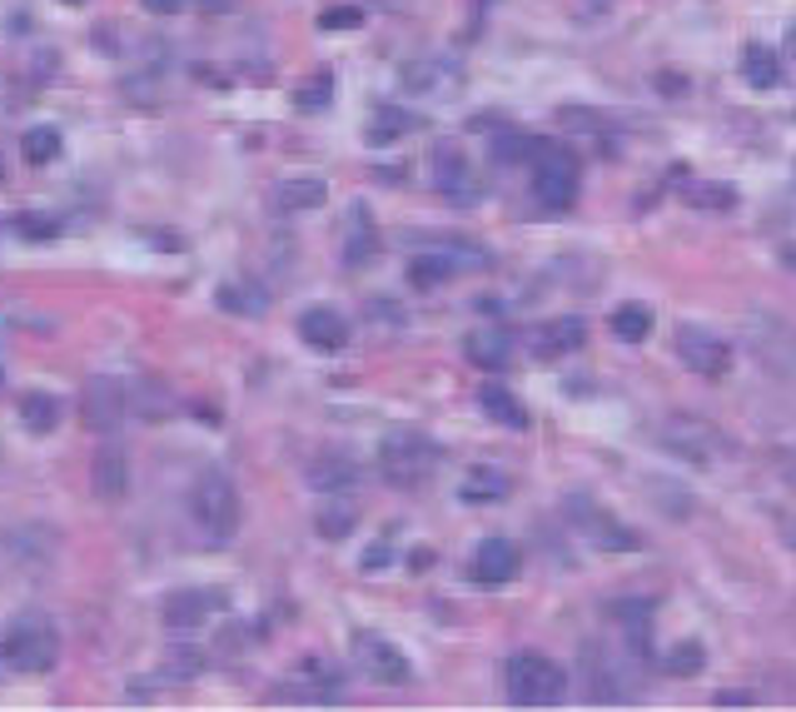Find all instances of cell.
Segmentation results:
<instances>
[{"mask_svg":"<svg viewBox=\"0 0 796 712\" xmlns=\"http://www.w3.org/2000/svg\"><path fill=\"white\" fill-rule=\"evenodd\" d=\"M607 329H612L622 344H642L647 334H652V310H647V304H637V300H627V304H617V310H612Z\"/></svg>","mask_w":796,"mask_h":712,"instance_id":"cell-30","label":"cell"},{"mask_svg":"<svg viewBox=\"0 0 796 712\" xmlns=\"http://www.w3.org/2000/svg\"><path fill=\"white\" fill-rule=\"evenodd\" d=\"M517 568H523V558H517V548L507 538H483L473 548V558H468V578L483 583V588H503V583H513Z\"/></svg>","mask_w":796,"mask_h":712,"instance_id":"cell-11","label":"cell"},{"mask_svg":"<svg viewBox=\"0 0 796 712\" xmlns=\"http://www.w3.org/2000/svg\"><path fill=\"white\" fill-rule=\"evenodd\" d=\"M298 339L318 354H338L348 344V320L338 310H328V304H314V310L298 314Z\"/></svg>","mask_w":796,"mask_h":712,"instance_id":"cell-13","label":"cell"},{"mask_svg":"<svg viewBox=\"0 0 796 712\" xmlns=\"http://www.w3.org/2000/svg\"><path fill=\"white\" fill-rule=\"evenodd\" d=\"M463 354L473 369H507V359H513V334L498 329V324H483V329H473L463 339Z\"/></svg>","mask_w":796,"mask_h":712,"instance_id":"cell-19","label":"cell"},{"mask_svg":"<svg viewBox=\"0 0 796 712\" xmlns=\"http://www.w3.org/2000/svg\"><path fill=\"white\" fill-rule=\"evenodd\" d=\"M189 513H195V523L214 543H229L239 533V489H234V479L219 473V469H205L195 479V489H189Z\"/></svg>","mask_w":796,"mask_h":712,"instance_id":"cell-3","label":"cell"},{"mask_svg":"<svg viewBox=\"0 0 796 712\" xmlns=\"http://www.w3.org/2000/svg\"><path fill=\"white\" fill-rule=\"evenodd\" d=\"M214 304L229 314H264L269 310V300L259 290H249V284H224V290L214 294Z\"/></svg>","mask_w":796,"mask_h":712,"instance_id":"cell-37","label":"cell"},{"mask_svg":"<svg viewBox=\"0 0 796 712\" xmlns=\"http://www.w3.org/2000/svg\"><path fill=\"white\" fill-rule=\"evenodd\" d=\"M358 662H364V672L374 682H384V688H398V682L413 678V668H408V658L394 648L388 638H358Z\"/></svg>","mask_w":796,"mask_h":712,"instance_id":"cell-14","label":"cell"},{"mask_svg":"<svg viewBox=\"0 0 796 712\" xmlns=\"http://www.w3.org/2000/svg\"><path fill=\"white\" fill-rule=\"evenodd\" d=\"M408 563H413V573H423L428 563H433V548H413V553H408Z\"/></svg>","mask_w":796,"mask_h":712,"instance_id":"cell-45","label":"cell"},{"mask_svg":"<svg viewBox=\"0 0 796 712\" xmlns=\"http://www.w3.org/2000/svg\"><path fill=\"white\" fill-rule=\"evenodd\" d=\"M25 234H55V224H45V220H25Z\"/></svg>","mask_w":796,"mask_h":712,"instance_id":"cell-46","label":"cell"},{"mask_svg":"<svg viewBox=\"0 0 796 712\" xmlns=\"http://www.w3.org/2000/svg\"><path fill=\"white\" fill-rule=\"evenodd\" d=\"M358 483V463L344 459V453H318L314 463H308V489L318 493H348Z\"/></svg>","mask_w":796,"mask_h":712,"instance_id":"cell-22","label":"cell"},{"mask_svg":"<svg viewBox=\"0 0 796 712\" xmlns=\"http://www.w3.org/2000/svg\"><path fill=\"white\" fill-rule=\"evenodd\" d=\"M408 130H418V115L398 111V105H378L374 121H368V135H364V140H368V145H394V140H404Z\"/></svg>","mask_w":796,"mask_h":712,"instance_id":"cell-29","label":"cell"},{"mask_svg":"<svg viewBox=\"0 0 796 712\" xmlns=\"http://www.w3.org/2000/svg\"><path fill=\"white\" fill-rule=\"evenodd\" d=\"M583 678H587V698L593 702H627L637 688V678L607 648H583Z\"/></svg>","mask_w":796,"mask_h":712,"instance_id":"cell-10","label":"cell"},{"mask_svg":"<svg viewBox=\"0 0 796 712\" xmlns=\"http://www.w3.org/2000/svg\"><path fill=\"white\" fill-rule=\"evenodd\" d=\"M398 81H404L408 91L448 95V91L458 85V65H453V61H438V55H428V61H408L404 71H398Z\"/></svg>","mask_w":796,"mask_h":712,"instance_id":"cell-20","label":"cell"},{"mask_svg":"<svg viewBox=\"0 0 796 712\" xmlns=\"http://www.w3.org/2000/svg\"><path fill=\"white\" fill-rule=\"evenodd\" d=\"M145 11H155V15H175L179 11V0H139Z\"/></svg>","mask_w":796,"mask_h":712,"instance_id":"cell-44","label":"cell"},{"mask_svg":"<svg viewBox=\"0 0 796 712\" xmlns=\"http://www.w3.org/2000/svg\"><path fill=\"white\" fill-rule=\"evenodd\" d=\"M388 553H394V548H388V538H384V543H374V548L364 553V568H368V573H378V568L388 563Z\"/></svg>","mask_w":796,"mask_h":712,"instance_id":"cell-43","label":"cell"},{"mask_svg":"<svg viewBox=\"0 0 796 712\" xmlns=\"http://www.w3.org/2000/svg\"><path fill=\"white\" fill-rule=\"evenodd\" d=\"M324 200H328V185L324 180H284V185H274V210L279 214L318 210Z\"/></svg>","mask_w":796,"mask_h":712,"instance_id":"cell-25","label":"cell"},{"mask_svg":"<svg viewBox=\"0 0 796 712\" xmlns=\"http://www.w3.org/2000/svg\"><path fill=\"white\" fill-rule=\"evenodd\" d=\"M65 6H85V0H65Z\"/></svg>","mask_w":796,"mask_h":712,"instance_id":"cell-49","label":"cell"},{"mask_svg":"<svg viewBox=\"0 0 796 712\" xmlns=\"http://www.w3.org/2000/svg\"><path fill=\"white\" fill-rule=\"evenodd\" d=\"M314 528H318V538H348V533L358 528V503L348 499V493H324V503H318V513H314Z\"/></svg>","mask_w":796,"mask_h":712,"instance_id":"cell-23","label":"cell"},{"mask_svg":"<svg viewBox=\"0 0 796 712\" xmlns=\"http://www.w3.org/2000/svg\"><path fill=\"white\" fill-rule=\"evenodd\" d=\"M647 493H652V499L662 503V513H672V519H687V513H692V499H687V493H672V483H662V479L647 483Z\"/></svg>","mask_w":796,"mask_h":712,"instance_id":"cell-42","label":"cell"},{"mask_svg":"<svg viewBox=\"0 0 796 712\" xmlns=\"http://www.w3.org/2000/svg\"><path fill=\"white\" fill-rule=\"evenodd\" d=\"M289 688H294L289 698H298V702H338L344 698V678H338L328 662H304Z\"/></svg>","mask_w":796,"mask_h":712,"instance_id":"cell-21","label":"cell"},{"mask_svg":"<svg viewBox=\"0 0 796 712\" xmlns=\"http://www.w3.org/2000/svg\"><path fill=\"white\" fill-rule=\"evenodd\" d=\"M328 101H334V71H314L308 81H298V91H294V111L318 115V111H328Z\"/></svg>","mask_w":796,"mask_h":712,"instance_id":"cell-33","label":"cell"},{"mask_svg":"<svg viewBox=\"0 0 796 712\" xmlns=\"http://www.w3.org/2000/svg\"><path fill=\"white\" fill-rule=\"evenodd\" d=\"M567 519L577 523V533H583L597 553H637L642 548L637 528H627L622 519H612V513H607L603 503H593L587 493H567Z\"/></svg>","mask_w":796,"mask_h":712,"instance_id":"cell-5","label":"cell"},{"mask_svg":"<svg viewBox=\"0 0 796 712\" xmlns=\"http://www.w3.org/2000/svg\"><path fill=\"white\" fill-rule=\"evenodd\" d=\"M125 413H129L125 379H115V374L85 379V389H80V423H85L90 433H115L119 423H125Z\"/></svg>","mask_w":796,"mask_h":712,"instance_id":"cell-6","label":"cell"},{"mask_svg":"<svg viewBox=\"0 0 796 712\" xmlns=\"http://www.w3.org/2000/svg\"><path fill=\"white\" fill-rule=\"evenodd\" d=\"M533 200L543 205V210H557V214L577 205V160L567 150L547 145V150L537 155V165H533Z\"/></svg>","mask_w":796,"mask_h":712,"instance_id":"cell-7","label":"cell"},{"mask_svg":"<svg viewBox=\"0 0 796 712\" xmlns=\"http://www.w3.org/2000/svg\"><path fill=\"white\" fill-rule=\"evenodd\" d=\"M553 121H557V130H577V135H603V130H612V121H607L603 111H587V105H563Z\"/></svg>","mask_w":796,"mask_h":712,"instance_id":"cell-36","label":"cell"},{"mask_svg":"<svg viewBox=\"0 0 796 712\" xmlns=\"http://www.w3.org/2000/svg\"><path fill=\"white\" fill-rule=\"evenodd\" d=\"M742 75L746 85H756V91H776V81H782V61H776V51H766V45H746L742 51Z\"/></svg>","mask_w":796,"mask_h":712,"instance_id":"cell-31","label":"cell"},{"mask_svg":"<svg viewBox=\"0 0 796 712\" xmlns=\"http://www.w3.org/2000/svg\"><path fill=\"white\" fill-rule=\"evenodd\" d=\"M15 413H20V429L40 433V439L60 429V399H55V394H45V389H30V394H20Z\"/></svg>","mask_w":796,"mask_h":712,"instance_id":"cell-24","label":"cell"},{"mask_svg":"<svg viewBox=\"0 0 796 712\" xmlns=\"http://www.w3.org/2000/svg\"><path fill=\"white\" fill-rule=\"evenodd\" d=\"M129 409H135L145 423H159V419H169V413L179 409V399L159 379H139L135 389H129Z\"/></svg>","mask_w":796,"mask_h":712,"instance_id":"cell-26","label":"cell"},{"mask_svg":"<svg viewBox=\"0 0 796 712\" xmlns=\"http://www.w3.org/2000/svg\"><path fill=\"white\" fill-rule=\"evenodd\" d=\"M677 359L692 374H702V379H722V374L732 369V344L716 339L702 324H682V329H677Z\"/></svg>","mask_w":796,"mask_h":712,"instance_id":"cell-9","label":"cell"},{"mask_svg":"<svg viewBox=\"0 0 796 712\" xmlns=\"http://www.w3.org/2000/svg\"><path fill=\"white\" fill-rule=\"evenodd\" d=\"M702 662H706L702 642H696V638H682V642H672V648H667L662 668L672 672V678H696V672H702Z\"/></svg>","mask_w":796,"mask_h":712,"instance_id":"cell-35","label":"cell"},{"mask_svg":"<svg viewBox=\"0 0 796 712\" xmlns=\"http://www.w3.org/2000/svg\"><path fill=\"white\" fill-rule=\"evenodd\" d=\"M786 51H792V61H796V25L786 31Z\"/></svg>","mask_w":796,"mask_h":712,"instance_id":"cell-47","label":"cell"},{"mask_svg":"<svg viewBox=\"0 0 796 712\" xmlns=\"http://www.w3.org/2000/svg\"><path fill=\"white\" fill-rule=\"evenodd\" d=\"M433 185L448 200H478V170L468 165V155L453 140H443L433 150Z\"/></svg>","mask_w":796,"mask_h":712,"instance_id":"cell-12","label":"cell"},{"mask_svg":"<svg viewBox=\"0 0 796 712\" xmlns=\"http://www.w3.org/2000/svg\"><path fill=\"white\" fill-rule=\"evenodd\" d=\"M199 672H205V658H199V648H189V642L169 648V658H165V678L189 682V678H199Z\"/></svg>","mask_w":796,"mask_h":712,"instance_id":"cell-39","label":"cell"},{"mask_svg":"<svg viewBox=\"0 0 796 712\" xmlns=\"http://www.w3.org/2000/svg\"><path fill=\"white\" fill-rule=\"evenodd\" d=\"M90 483H95V493L105 503H119L129 489V459L119 443H105V449H95V463H90Z\"/></svg>","mask_w":796,"mask_h":712,"instance_id":"cell-16","label":"cell"},{"mask_svg":"<svg viewBox=\"0 0 796 712\" xmlns=\"http://www.w3.org/2000/svg\"><path fill=\"white\" fill-rule=\"evenodd\" d=\"M786 543H792V548H796V523H792V533H786Z\"/></svg>","mask_w":796,"mask_h":712,"instance_id":"cell-48","label":"cell"},{"mask_svg":"<svg viewBox=\"0 0 796 712\" xmlns=\"http://www.w3.org/2000/svg\"><path fill=\"white\" fill-rule=\"evenodd\" d=\"M438 469V443L418 429H398L378 443V473H384L394 489H418L428 483Z\"/></svg>","mask_w":796,"mask_h":712,"instance_id":"cell-1","label":"cell"},{"mask_svg":"<svg viewBox=\"0 0 796 712\" xmlns=\"http://www.w3.org/2000/svg\"><path fill=\"white\" fill-rule=\"evenodd\" d=\"M687 200H692L702 214H732L736 210V190H732V185H722V180L692 185V190H687Z\"/></svg>","mask_w":796,"mask_h":712,"instance_id":"cell-34","label":"cell"},{"mask_svg":"<svg viewBox=\"0 0 796 712\" xmlns=\"http://www.w3.org/2000/svg\"><path fill=\"white\" fill-rule=\"evenodd\" d=\"M657 439H662V449H672L677 459H692V463H716L722 459V433L712 429V423L692 419V413H672V419L657 423Z\"/></svg>","mask_w":796,"mask_h":712,"instance_id":"cell-8","label":"cell"},{"mask_svg":"<svg viewBox=\"0 0 796 712\" xmlns=\"http://www.w3.org/2000/svg\"><path fill=\"white\" fill-rule=\"evenodd\" d=\"M0 652H6V662L15 672H50L60 662V632H55V622H50L45 612L30 608L6 628Z\"/></svg>","mask_w":796,"mask_h":712,"instance_id":"cell-2","label":"cell"},{"mask_svg":"<svg viewBox=\"0 0 796 712\" xmlns=\"http://www.w3.org/2000/svg\"><path fill=\"white\" fill-rule=\"evenodd\" d=\"M378 254V230H374V214H368V205H348L344 214V264L348 270H358V264H368Z\"/></svg>","mask_w":796,"mask_h":712,"instance_id":"cell-17","label":"cell"},{"mask_svg":"<svg viewBox=\"0 0 796 712\" xmlns=\"http://www.w3.org/2000/svg\"><path fill=\"white\" fill-rule=\"evenodd\" d=\"M583 344H587V324L583 320H553V324H543V329H533V354L543 364L567 359V354H577Z\"/></svg>","mask_w":796,"mask_h":712,"instance_id":"cell-18","label":"cell"},{"mask_svg":"<svg viewBox=\"0 0 796 712\" xmlns=\"http://www.w3.org/2000/svg\"><path fill=\"white\" fill-rule=\"evenodd\" d=\"M612 618L622 622V628L632 632V642H637V632H647V628H652V603H647V598H637V603H617V608H612Z\"/></svg>","mask_w":796,"mask_h":712,"instance_id":"cell-40","label":"cell"},{"mask_svg":"<svg viewBox=\"0 0 796 712\" xmlns=\"http://www.w3.org/2000/svg\"><path fill=\"white\" fill-rule=\"evenodd\" d=\"M20 150H25V160H30V165H50V160H60V130H50V125H35V130H25Z\"/></svg>","mask_w":796,"mask_h":712,"instance_id":"cell-38","label":"cell"},{"mask_svg":"<svg viewBox=\"0 0 796 712\" xmlns=\"http://www.w3.org/2000/svg\"><path fill=\"white\" fill-rule=\"evenodd\" d=\"M563 692H567V672L553 658H543V652H517L507 662V698L517 708H553V702H563Z\"/></svg>","mask_w":796,"mask_h":712,"instance_id":"cell-4","label":"cell"},{"mask_svg":"<svg viewBox=\"0 0 796 712\" xmlns=\"http://www.w3.org/2000/svg\"><path fill=\"white\" fill-rule=\"evenodd\" d=\"M209 608H224V593H209V588H179L165 598V628L189 632L209 618Z\"/></svg>","mask_w":796,"mask_h":712,"instance_id":"cell-15","label":"cell"},{"mask_svg":"<svg viewBox=\"0 0 796 712\" xmlns=\"http://www.w3.org/2000/svg\"><path fill=\"white\" fill-rule=\"evenodd\" d=\"M358 25H364L358 6H328V11H318V31H358Z\"/></svg>","mask_w":796,"mask_h":712,"instance_id":"cell-41","label":"cell"},{"mask_svg":"<svg viewBox=\"0 0 796 712\" xmlns=\"http://www.w3.org/2000/svg\"><path fill=\"white\" fill-rule=\"evenodd\" d=\"M478 404H483V413H488L493 423H503V429H527L523 404H517V394H507L503 384H493V379H488L483 389H478Z\"/></svg>","mask_w":796,"mask_h":712,"instance_id":"cell-27","label":"cell"},{"mask_svg":"<svg viewBox=\"0 0 796 712\" xmlns=\"http://www.w3.org/2000/svg\"><path fill=\"white\" fill-rule=\"evenodd\" d=\"M507 489H513V479H507L503 469L478 463V469H468V479H463V489H458V493H463L468 503H503Z\"/></svg>","mask_w":796,"mask_h":712,"instance_id":"cell-28","label":"cell"},{"mask_svg":"<svg viewBox=\"0 0 796 712\" xmlns=\"http://www.w3.org/2000/svg\"><path fill=\"white\" fill-rule=\"evenodd\" d=\"M547 150V140H537V135H523V130H503L493 140V155L498 160H513V165H537V155Z\"/></svg>","mask_w":796,"mask_h":712,"instance_id":"cell-32","label":"cell"}]
</instances>
